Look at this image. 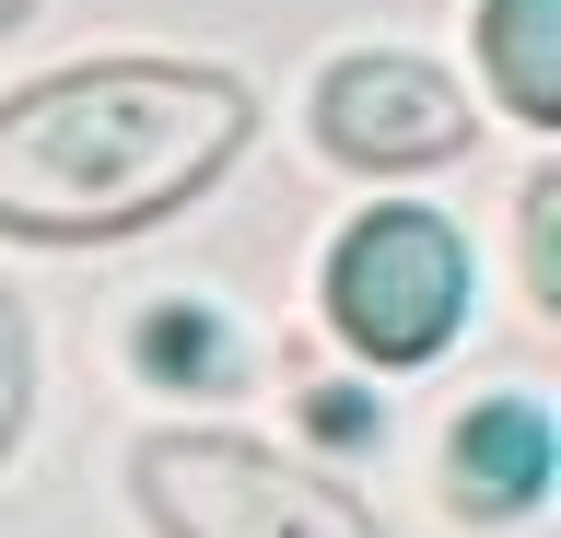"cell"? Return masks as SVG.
<instances>
[{
	"label": "cell",
	"instance_id": "obj_1",
	"mask_svg": "<svg viewBox=\"0 0 561 538\" xmlns=\"http://www.w3.org/2000/svg\"><path fill=\"white\" fill-rule=\"evenodd\" d=\"M245 152V82L187 59H94L0 106V234L94 247L187 211Z\"/></svg>",
	"mask_w": 561,
	"mask_h": 538
},
{
	"label": "cell",
	"instance_id": "obj_2",
	"mask_svg": "<svg viewBox=\"0 0 561 538\" xmlns=\"http://www.w3.org/2000/svg\"><path fill=\"white\" fill-rule=\"evenodd\" d=\"M152 538H375V515L257 433H152L129 457Z\"/></svg>",
	"mask_w": 561,
	"mask_h": 538
},
{
	"label": "cell",
	"instance_id": "obj_3",
	"mask_svg": "<svg viewBox=\"0 0 561 538\" xmlns=\"http://www.w3.org/2000/svg\"><path fill=\"white\" fill-rule=\"evenodd\" d=\"M328 317L363 363H433L468 317V247L445 211H363L328 257Z\"/></svg>",
	"mask_w": 561,
	"mask_h": 538
},
{
	"label": "cell",
	"instance_id": "obj_4",
	"mask_svg": "<svg viewBox=\"0 0 561 538\" xmlns=\"http://www.w3.org/2000/svg\"><path fill=\"white\" fill-rule=\"evenodd\" d=\"M316 141L340 152V164H375V176H410V164H445L468 152V106H456V82L433 59H340V71L316 82Z\"/></svg>",
	"mask_w": 561,
	"mask_h": 538
},
{
	"label": "cell",
	"instance_id": "obj_5",
	"mask_svg": "<svg viewBox=\"0 0 561 538\" xmlns=\"http://www.w3.org/2000/svg\"><path fill=\"white\" fill-rule=\"evenodd\" d=\"M550 492V410L538 398H491L456 422V503L468 515H526Z\"/></svg>",
	"mask_w": 561,
	"mask_h": 538
},
{
	"label": "cell",
	"instance_id": "obj_6",
	"mask_svg": "<svg viewBox=\"0 0 561 538\" xmlns=\"http://www.w3.org/2000/svg\"><path fill=\"white\" fill-rule=\"evenodd\" d=\"M480 47H491L503 106H515L526 129H561V0H491Z\"/></svg>",
	"mask_w": 561,
	"mask_h": 538
},
{
	"label": "cell",
	"instance_id": "obj_7",
	"mask_svg": "<svg viewBox=\"0 0 561 538\" xmlns=\"http://www.w3.org/2000/svg\"><path fill=\"white\" fill-rule=\"evenodd\" d=\"M129 352H140L152 387H222V328H210V305H152Z\"/></svg>",
	"mask_w": 561,
	"mask_h": 538
},
{
	"label": "cell",
	"instance_id": "obj_8",
	"mask_svg": "<svg viewBox=\"0 0 561 538\" xmlns=\"http://www.w3.org/2000/svg\"><path fill=\"white\" fill-rule=\"evenodd\" d=\"M526 293L561 305V176H526Z\"/></svg>",
	"mask_w": 561,
	"mask_h": 538
},
{
	"label": "cell",
	"instance_id": "obj_9",
	"mask_svg": "<svg viewBox=\"0 0 561 538\" xmlns=\"http://www.w3.org/2000/svg\"><path fill=\"white\" fill-rule=\"evenodd\" d=\"M24 387H35V340L12 317V293H0V457H12V433H24Z\"/></svg>",
	"mask_w": 561,
	"mask_h": 538
},
{
	"label": "cell",
	"instance_id": "obj_10",
	"mask_svg": "<svg viewBox=\"0 0 561 538\" xmlns=\"http://www.w3.org/2000/svg\"><path fill=\"white\" fill-rule=\"evenodd\" d=\"M305 422L328 433V445H375L386 410H375V398H351V387H316V398H305Z\"/></svg>",
	"mask_w": 561,
	"mask_h": 538
},
{
	"label": "cell",
	"instance_id": "obj_11",
	"mask_svg": "<svg viewBox=\"0 0 561 538\" xmlns=\"http://www.w3.org/2000/svg\"><path fill=\"white\" fill-rule=\"evenodd\" d=\"M12 24H24V0H0V36H12Z\"/></svg>",
	"mask_w": 561,
	"mask_h": 538
}]
</instances>
